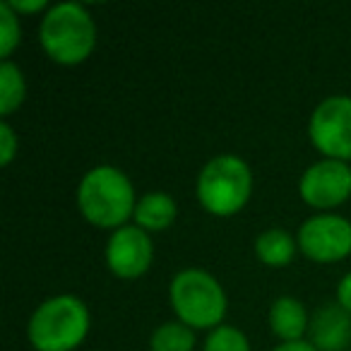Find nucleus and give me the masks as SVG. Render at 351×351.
Masks as SVG:
<instances>
[{"label":"nucleus","instance_id":"nucleus-1","mask_svg":"<svg viewBox=\"0 0 351 351\" xmlns=\"http://www.w3.org/2000/svg\"><path fill=\"white\" fill-rule=\"evenodd\" d=\"M77 210L97 229H121L135 215V186L116 166H94L77 186Z\"/></svg>","mask_w":351,"mask_h":351},{"label":"nucleus","instance_id":"nucleus-2","mask_svg":"<svg viewBox=\"0 0 351 351\" xmlns=\"http://www.w3.org/2000/svg\"><path fill=\"white\" fill-rule=\"evenodd\" d=\"M39 44L56 65H82L97 49V22L80 3H58L44 12Z\"/></svg>","mask_w":351,"mask_h":351},{"label":"nucleus","instance_id":"nucleus-3","mask_svg":"<svg viewBox=\"0 0 351 351\" xmlns=\"http://www.w3.org/2000/svg\"><path fill=\"white\" fill-rule=\"evenodd\" d=\"M92 315L73 293L51 296L32 313L27 337L36 351H75L89 335Z\"/></svg>","mask_w":351,"mask_h":351},{"label":"nucleus","instance_id":"nucleus-4","mask_svg":"<svg viewBox=\"0 0 351 351\" xmlns=\"http://www.w3.org/2000/svg\"><path fill=\"white\" fill-rule=\"evenodd\" d=\"M169 301L176 317L191 330L212 332L215 327L224 325L226 308H229V298L219 279L200 267H186L173 274Z\"/></svg>","mask_w":351,"mask_h":351},{"label":"nucleus","instance_id":"nucleus-5","mask_svg":"<svg viewBox=\"0 0 351 351\" xmlns=\"http://www.w3.org/2000/svg\"><path fill=\"white\" fill-rule=\"evenodd\" d=\"M197 202L212 217H234L250 202L253 171L236 154H217L197 176Z\"/></svg>","mask_w":351,"mask_h":351},{"label":"nucleus","instance_id":"nucleus-6","mask_svg":"<svg viewBox=\"0 0 351 351\" xmlns=\"http://www.w3.org/2000/svg\"><path fill=\"white\" fill-rule=\"evenodd\" d=\"M308 137L325 159L351 161V97L322 99L308 121Z\"/></svg>","mask_w":351,"mask_h":351},{"label":"nucleus","instance_id":"nucleus-7","mask_svg":"<svg viewBox=\"0 0 351 351\" xmlns=\"http://www.w3.org/2000/svg\"><path fill=\"white\" fill-rule=\"evenodd\" d=\"M296 241L298 250L313 263H339L351 255V221L332 212H320L303 221Z\"/></svg>","mask_w":351,"mask_h":351},{"label":"nucleus","instance_id":"nucleus-8","mask_svg":"<svg viewBox=\"0 0 351 351\" xmlns=\"http://www.w3.org/2000/svg\"><path fill=\"white\" fill-rule=\"evenodd\" d=\"M298 195L308 207L330 212L351 197V164L337 159H320L303 171Z\"/></svg>","mask_w":351,"mask_h":351},{"label":"nucleus","instance_id":"nucleus-9","mask_svg":"<svg viewBox=\"0 0 351 351\" xmlns=\"http://www.w3.org/2000/svg\"><path fill=\"white\" fill-rule=\"evenodd\" d=\"M154 263L152 234L135 224H125L111 231L106 241V267L118 279H140Z\"/></svg>","mask_w":351,"mask_h":351},{"label":"nucleus","instance_id":"nucleus-10","mask_svg":"<svg viewBox=\"0 0 351 351\" xmlns=\"http://www.w3.org/2000/svg\"><path fill=\"white\" fill-rule=\"evenodd\" d=\"M311 335L317 351H341L351 339V315L341 306H322L311 320Z\"/></svg>","mask_w":351,"mask_h":351},{"label":"nucleus","instance_id":"nucleus-11","mask_svg":"<svg viewBox=\"0 0 351 351\" xmlns=\"http://www.w3.org/2000/svg\"><path fill=\"white\" fill-rule=\"evenodd\" d=\"M269 330L282 341H301L311 330L306 306L293 296H279L269 308Z\"/></svg>","mask_w":351,"mask_h":351},{"label":"nucleus","instance_id":"nucleus-12","mask_svg":"<svg viewBox=\"0 0 351 351\" xmlns=\"http://www.w3.org/2000/svg\"><path fill=\"white\" fill-rule=\"evenodd\" d=\"M176 217H178V205L169 193H145L142 197H137V207H135V226H140L147 234H159L166 231L169 226H173Z\"/></svg>","mask_w":351,"mask_h":351},{"label":"nucleus","instance_id":"nucleus-13","mask_svg":"<svg viewBox=\"0 0 351 351\" xmlns=\"http://www.w3.org/2000/svg\"><path fill=\"white\" fill-rule=\"evenodd\" d=\"M296 250H298V241L289 231L279 229V226L263 231L255 239V255L267 267H287L296 258Z\"/></svg>","mask_w":351,"mask_h":351},{"label":"nucleus","instance_id":"nucleus-14","mask_svg":"<svg viewBox=\"0 0 351 351\" xmlns=\"http://www.w3.org/2000/svg\"><path fill=\"white\" fill-rule=\"evenodd\" d=\"M27 99V80L20 65L12 60H3L0 63V116L8 121V116L17 111Z\"/></svg>","mask_w":351,"mask_h":351},{"label":"nucleus","instance_id":"nucleus-15","mask_svg":"<svg viewBox=\"0 0 351 351\" xmlns=\"http://www.w3.org/2000/svg\"><path fill=\"white\" fill-rule=\"evenodd\" d=\"M195 349V330L181 320L159 325L149 337V351H193Z\"/></svg>","mask_w":351,"mask_h":351},{"label":"nucleus","instance_id":"nucleus-16","mask_svg":"<svg viewBox=\"0 0 351 351\" xmlns=\"http://www.w3.org/2000/svg\"><path fill=\"white\" fill-rule=\"evenodd\" d=\"M202 351H250V341L239 327L219 325L207 335Z\"/></svg>","mask_w":351,"mask_h":351},{"label":"nucleus","instance_id":"nucleus-17","mask_svg":"<svg viewBox=\"0 0 351 351\" xmlns=\"http://www.w3.org/2000/svg\"><path fill=\"white\" fill-rule=\"evenodd\" d=\"M20 41H22L20 15H15L8 3H0V56H3V60H10V56L15 53Z\"/></svg>","mask_w":351,"mask_h":351},{"label":"nucleus","instance_id":"nucleus-18","mask_svg":"<svg viewBox=\"0 0 351 351\" xmlns=\"http://www.w3.org/2000/svg\"><path fill=\"white\" fill-rule=\"evenodd\" d=\"M20 152V137L8 121H0V166H10Z\"/></svg>","mask_w":351,"mask_h":351},{"label":"nucleus","instance_id":"nucleus-19","mask_svg":"<svg viewBox=\"0 0 351 351\" xmlns=\"http://www.w3.org/2000/svg\"><path fill=\"white\" fill-rule=\"evenodd\" d=\"M8 5L12 8L15 15H36V12H46L49 10V3L46 0H5Z\"/></svg>","mask_w":351,"mask_h":351},{"label":"nucleus","instance_id":"nucleus-20","mask_svg":"<svg viewBox=\"0 0 351 351\" xmlns=\"http://www.w3.org/2000/svg\"><path fill=\"white\" fill-rule=\"evenodd\" d=\"M337 306H341L351 315V272H346L337 284Z\"/></svg>","mask_w":351,"mask_h":351},{"label":"nucleus","instance_id":"nucleus-21","mask_svg":"<svg viewBox=\"0 0 351 351\" xmlns=\"http://www.w3.org/2000/svg\"><path fill=\"white\" fill-rule=\"evenodd\" d=\"M272 351H317L315 346H313V341H282L279 346H274Z\"/></svg>","mask_w":351,"mask_h":351}]
</instances>
